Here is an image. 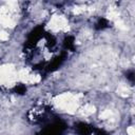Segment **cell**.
Instances as JSON below:
<instances>
[{
    "mask_svg": "<svg viewBox=\"0 0 135 135\" xmlns=\"http://www.w3.org/2000/svg\"><path fill=\"white\" fill-rule=\"evenodd\" d=\"M127 133L129 134V135H135V129H134V127H129L128 129H127Z\"/></svg>",
    "mask_w": 135,
    "mask_h": 135,
    "instance_id": "obj_11",
    "label": "cell"
},
{
    "mask_svg": "<svg viewBox=\"0 0 135 135\" xmlns=\"http://www.w3.org/2000/svg\"><path fill=\"white\" fill-rule=\"evenodd\" d=\"M95 107L94 105H92V104H86V105H84L81 110H80V114L81 115H84V116H89V115H91V114H93L94 112H95Z\"/></svg>",
    "mask_w": 135,
    "mask_h": 135,
    "instance_id": "obj_4",
    "label": "cell"
},
{
    "mask_svg": "<svg viewBox=\"0 0 135 135\" xmlns=\"http://www.w3.org/2000/svg\"><path fill=\"white\" fill-rule=\"evenodd\" d=\"M117 94L118 95H120V96H122V97H127V96H129V94H130V90L127 88V85H119L118 86V89H117Z\"/></svg>",
    "mask_w": 135,
    "mask_h": 135,
    "instance_id": "obj_5",
    "label": "cell"
},
{
    "mask_svg": "<svg viewBox=\"0 0 135 135\" xmlns=\"http://www.w3.org/2000/svg\"><path fill=\"white\" fill-rule=\"evenodd\" d=\"M112 115H113L112 110L107 109V110H103V111L100 113L99 118H100V119H110V118L112 117Z\"/></svg>",
    "mask_w": 135,
    "mask_h": 135,
    "instance_id": "obj_7",
    "label": "cell"
},
{
    "mask_svg": "<svg viewBox=\"0 0 135 135\" xmlns=\"http://www.w3.org/2000/svg\"><path fill=\"white\" fill-rule=\"evenodd\" d=\"M115 25H116V27L117 28H119V30H122V31H126L128 27H127V25L123 23V21H121L120 19H117L116 21H115Z\"/></svg>",
    "mask_w": 135,
    "mask_h": 135,
    "instance_id": "obj_8",
    "label": "cell"
},
{
    "mask_svg": "<svg viewBox=\"0 0 135 135\" xmlns=\"http://www.w3.org/2000/svg\"><path fill=\"white\" fill-rule=\"evenodd\" d=\"M49 28L53 32H58V31H64L66 32L69 30V24L68 20L63 16H58L55 15L52 17L51 21L49 22Z\"/></svg>",
    "mask_w": 135,
    "mask_h": 135,
    "instance_id": "obj_2",
    "label": "cell"
},
{
    "mask_svg": "<svg viewBox=\"0 0 135 135\" xmlns=\"http://www.w3.org/2000/svg\"><path fill=\"white\" fill-rule=\"evenodd\" d=\"M8 39V34L4 31H0V40H7Z\"/></svg>",
    "mask_w": 135,
    "mask_h": 135,
    "instance_id": "obj_9",
    "label": "cell"
},
{
    "mask_svg": "<svg viewBox=\"0 0 135 135\" xmlns=\"http://www.w3.org/2000/svg\"><path fill=\"white\" fill-rule=\"evenodd\" d=\"M81 97V95H73L71 93H64L61 94L59 96H57L55 98V104L57 105V108L62 109L64 111H66L68 113H75L76 109L78 108V103H79V98Z\"/></svg>",
    "mask_w": 135,
    "mask_h": 135,
    "instance_id": "obj_1",
    "label": "cell"
},
{
    "mask_svg": "<svg viewBox=\"0 0 135 135\" xmlns=\"http://www.w3.org/2000/svg\"><path fill=\"white\" fill-rule=\"evenodd\" d=\"M83 11H85L84 7H81V6H76L74 8V14H81Z\"/></svg>",
    "mask_w": 135,
    "mask_h": 135,
    "instance_id": "obj_10",
    "label": "cell"
},
{
    "mask_svg": "<svg viewBox=\"0 0 135 135\" xmlns=\"http://www.w3.org/2000/svg\"><path fill=\"white\" fill-rule=\"evenodd\" d=\"M108 18L109 19H111V20H117V19H119V13L115 9V8H113V7H111L109 11H108Z\"/></svg>",
    "mask_w": 135,
    "mask_h": 135,
    "instance_id": "obj_6",
    "label": "cell"
},
{
    "mask_svg": "<svg viewBox=\"0 0 135 135\" xmlns=\"http://www.w3.org/2000/svg\"><path fill=\"white\" fill-rule=\"evenodd\" d=\"M11 9L7 6H2L0 8V23L7 27H14L16 22L9 15Z\"/></svg>",
    "mask_w": 135,
    "mask_h": 135,
    "instance_id": "obj_3",
    "label": "cell"
}]
</instances>
